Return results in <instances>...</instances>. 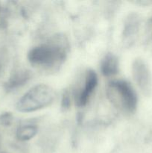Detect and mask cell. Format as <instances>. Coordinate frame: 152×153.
Wrapping results in <instances>:
<instances>
[{
    "mask_svg": "<svg viewBox=\"0 0 152 153\" xmlns=\"http://www.w3.org/2000/svg\"><path fill=\"white\" fill-rule=\"evenodd\" d=\"M69 51L67 37L58 34L32 48L28 53L30 64L45 70H56L66 59Z\"/></svg>",
    "mask_w": 152,
    "mask_h": 153,
    "instance_id": "6da1fadb",
    "label": "cell"
},
{
    "mask_svg": "<svg viewBox=\"0 0 152 153\" xmlns=\"http://www.w3.org/2000/svg\"><path fill=\"white\" fill-rule=\"evenodd\" d=\"M55 98V91L50 86L40 84L27 91L17 102L16 108L19 112L31 113L48 107Z\"/></svg>",
    "mask_w": 152,
    "mask_h": 153,
    "instance_id": "7a4b0ae2",
    "label": "cell"
},
{
    "mask_svg": "<svg viewBox=\"0 0 152 153\" xmlns=\"http://www.w3.org/2000/svg\"><path fill=\"white\" fill-rule=\"evenodd\" d=\"M107 95L110 101L122 111L131 114L137 106V96L133 87L127 81L118 79L109 82Z\"/></svg>",
    "mask_w": 152,
    "mask_h": 153,
    "instance_id": "3957f363",
    "label": "cell"
},
{
    "mask_svg": "<svg viewBox=\"0 0 152 153\" xmlns=\"http://www.w3.org/2000/svg\"><path fill=\"white\" fill-rule=\"evenodd\" d=\"M134 81L143 94L149 95L152 91V76L146 63L141 58L134 60L132 64Z\"/></svg>",
    "mask_w": 152,
    "mask_h": 153,
    "instance_id": "277c9868",
    "label": "cell"
},
{
    "mask_svg": "<svg viewBox=\"0 0 152 153\" xmlns=\"http://www.w3.org/2000/svg\"><path fill=\"white\" fill-rule=\"evenodd\" d=\"M98 76L92 70H88L84 76L83 85L75 94V104L78 107H84L98 85Z\"/></svg>",
    "mask_w": 152,
    "mask_h": 153,
    "instance_id": "5b68a950",
    "label": "cell"
},
{
    "mask_svg": "<svg viewBox=\"0 0 152 153\" xmlns=\"http://www.w3.org/2000/svg\"><path fill=\"white\" fill-rule=\"evenodd\" d=\"M32 74L25 69H19L13 72L7 82L4 84V88L7 91H13L25 85L31 79Z\"/></svg>",
    "mask_w": 152,
    "mask_h": 153,
    "instance_id": "8992f818",
    "label": "cell"
},
{
    "mask_svg": "<svg viewBox=\"0 0 152 153\" xmlns=\"http://www.w3.org/2000/svg\"><path fill=\"white\" fill-rule=\"evenodd\" d=\"M101 72L106 77H111L117 74L119 71V61L114 54L107 53L101 62Z\"/></svg>",
    "mask_w": 152,
    "mask_h": 153,
    "instance_id": "52a82bcc",
    "label": "cell"
},
{
    "mask_svg": "<svg viewBox=\"0 0 152 153\" xmlns=\"http://www.w3.org/2000/svg\"><path fill=\"white\" fill-rule=\"evenodd\" d=\"M139 25V19L137 14L131 13L128 16L125 22L123 36L125 39H129L137 34Z\"/></svg>",
    "mask_w": 152,
    "mask_h": 153,
    "instance_id": "ba28073f",
    "label": "cell"
},
{
    "mask_svg": "<svg viewBox=\"0 0 152 153\" xmlns=\"http://www.w3.org/2000/svg\"><path fill=\"white\" fill-rule=\"evenodd\" d=\"M37 127L34 124H27V125L21 126L16 130V137L19 140L26 141L31 140L37 133Z\"/></svg>",
    "mask_w": 152,
    "mask_h": 153,
    "instance_id": "9c48e42d",
    "label": "cell"
},
{
    "mask_svg": "<svg viewBox=\"0 0 152 153\" xmlns=\"http://www.w3.org/2000/svg\"><path fill=\"white\" fill-rule=\"evenodd\" d=\"M13 120V116L10 113H4L0 115V124L3 126H10Z\"/></svg>",
    "mask_w": 152,
    "mask_h": 153,
    "instance_id": "30bf717a",
    "label": "cell"
},
{
    "mask_svg": "<svg viewBox=\"0 0 152 153\" xmlns=\"http://www.w3.org/2000/svg\"><path fill=\"white\" fill-rule=\"evenodd\" d=\"M70 106V98H69V94L68 91H64L63 94L62 96V99H61V108L63 110H66L69 108Z\"/></svg>",
    "mask_w": 152,
    "mask_h": 153,
    "instance_id": "8fae6325",
    "label": "cell"
},
{
    "mask_svg": "<svg viewBox=\"0 0 152 153\" xmlns=\"http://www.w3.org/2000/svg\"><path fill=\"white\" fill-rule=\"evenodd\" d=\"M4 67V56L2 51L0 49V76L3 71Z\"/></svg>",
    "mask_w": 152,
    "mask_h": 153,
    "instance_id": "7c38bea8",
    "label": "cell"
},
{
    "mask_svg": "<svg viewBox=\"0 0 152 153\" xmlns=\"http://www.w3.org/2000/svg\"><path fill=\"white\" fill-rule=\"evenodd\" d=\"M3 16H4V8L0 4V25H1L3 21Z\"/></svg>",
    "mask_w": 152,
    "mask_h": 153,
    "instance_id": "4fadbf2b",
    "label": "cell"
}]
</instances>
